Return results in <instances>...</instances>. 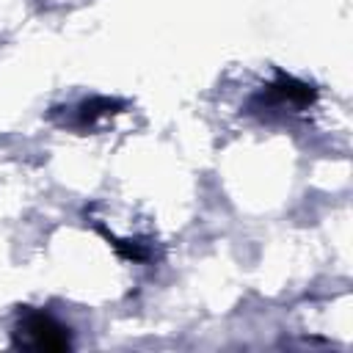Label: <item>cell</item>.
Here are the masks:
<instances>
[{
    "label": "cell",
    "instance_id": "6da1fadb",
    "mask_svg": "<svg viewBox=\"0 0 353 353\" xmlns=\"http://www.w3.org/2000/svg\"><path fill=\"white\" fill-rule=\"evenodd\" d=\"M14 345L28 350H66L69 328L44 312H25L14 331Z\"/></svg>",
    "mask_w": 353,
    "mask_h": 353
},
{
    "label": "cell",
    "instance_id": "7a4b0ae2",
    "mask_svg": "<svg viewBox=\"0 0 353 353\" xmlns=\"http://www.w3.org/2000/svg\"><path fill=\"white\" fill-rule=\"evenodd\" d=\"M113 108H116V102H110V99H91V102H83L80 108H74V116H77V127L80 130H85V127H94L99 119H108L110 113H113Z\"/></svg>",
    "mask_w": 353,
    "mask_h": 353
},
{
    "label": "cell",
    "instance_id": "3957f363",
    "mask_svg": "<svg viewBox=\"0 0 353 353\" xmlns=\"http://www.w3.org/2000/svg\"><path fill=\"white\" fill-rule=\"evenodd\" d=\"M41 3H44V6H66L69 0H41Z\"/></svg>",
    "mask_w": 353,
    "mask_h": 353
}]
</instances>
